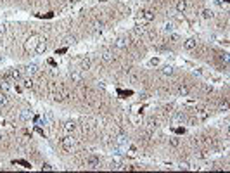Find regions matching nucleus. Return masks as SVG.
Here are the masks:
<instances>
[{"label": "nucleus", "mask_w": 230, "mask_h": 173, "mask_svg": "<svg viewBox=\"0 0 230 173\" xmlns=\"http://www.w3.org/2000/svg\"><path fill=\"white\" fill-rule=\"evenodd\" d=\"M203 17H204V19H209V17H213V12L208 10V9H204V10H203Z\"/></svg>", "instance_id": "obj_18"}, {"label": "nucleus", "mask_w": 230, "mask_h": 173, "mask_svg": "<svg viewBox=\"0 0 230 173\" xmlns=\"http://www.w3.org/2000/svg\"><path fill=\"white\" fill-rule=\"evenodd\" d=\"M21 118H23V120H30V114H28V111H21Z\"/></svg>", "instance_id": "obj_25"}, {"label": "nucleus", "mask_w": 230, "mask_h": 173, "mask_svg": "<svg viewBox=\"0 0 230 173\" xmlns=\"http://www.w3.org/2000/svg\"><path fill=\"white\" fill-rule=\"evenodd\" d=\"M178 94H180V95H189V94H190V87L187 85V83L178 85Z\"/></svg>", "instance_id": "obj_11"}, {"label": "nucleus", "mask_w": 230, "mask_h": 173, "mask_svg": "<svg viewBox=\"0 0 230 173\" xmlns=\"http://www.w3.org/2000/svg\"><path fill=\"white\" fill-rule=\"evenodd\" d=\"M218 57H220V61H223V62H229V56H227V54H220Z\"/></svg>", "instance_id": "obj_24"}, {"label": "nucleus", "mask_w": 230, "mask_h": 173, "mask_svg": "<svg viewBox=\"0 0 230 173\" xmlns=\"http://www.w3.org/2000/svg\"><path fill=\"white\" fill-rule=\"evenodd\" d=\"M183 47H185L187 50H194L197 47V40H196V38H187L185 43H183Z\"/></svg>", "instance_id": "obj_9"}, {"label": "nucleus", "mask_w": 230, "mask_h": 173, "mask_svg": "<svg viewBox=\"0 0 230 173\" xmlns=\"http://www.w3.org/2000/svg\"><path fill=\"white\" fill-rule=\"evenodd\" d=\"M128 43H130V42H128V38H126V36H119V38H118V40H116V47H118V49H125V47H128Z\"/></svg>", "instance_id": "obj_8"}, {"label": "nucleus", "mask_w": 230, "mask_h": 173, "mask_svg": "<svg viewBox=\"0 0 230 173\" xmlns=\"http://www.w3.org/2000/svg\"><path fill=\"white\" fill-rule=\"evenodd\" d=\"M170 144H171L173 147H178V144H180V140H178V139H175V137H173V139H170Z\"/></svg>", "instance_id": "obj_21"}, {"label": "nucleus", "mask_w": 230, "mask_h": 173, "mask_svg": "<svg viewBox=\"0 0 230 173\" xmlns=\"http://www.w3.org/2000/svg\"><path fill=\"white\" fill-rule=\"evenodd\" d=\"M24 71H26L28 74H30V76H33V74L38 71V68L35 66V64H31V66H26V68H24Z\"/></svg>", "instance_id": "obj_14"}, {"label": "nucleus", "mask_w": 230, "mask_h": 173, "mask_svg": "<svg viewBox=\"0 0 230 173\" xmlns=\"http://www.w3.org/2000/svg\"><path fill=\"white\" fill-rule=\"evenodd\" d=\"M50 88H52V99L56 100V102H62L69 97V88L66 87V85H61V83H52L50 85Z\"/></svg>", "instance_id": "obj_1"}, {"label": "nucleus", "mask_w": 230, "mask_h": 173, "mask_svg": "<svg viewBox=\"0 0 230 173\" xmlns=\"http://www.w3.org/2000/svg\"><path fill=\"white\" fill-rule=\"evenodd\" d=\"M7 94H4V92H0V107H5L7 106Z\"/></svg>", "instance_id": "obj_15"}, {"label": "nucleus", "mask_w": 230, "mask_h": 173, "mask_svg": "<svg viewBox=\"0 0 230 173\" xmlns=\"http://www.w3.org/2000/svg\"><path fill=\"white\" fill-rule=\"evenodd\" d=\"M197 114H199V118H201V120H206V118H208V113H206L204 109H201V111H199Z\"/></svg>", "instance_id": "obj_22"}, {"label": "nucleus", "mask_w": 230, "mask_h": 173, "mask_svg": "<svg viewBox=\"0 0 230 173\" xmlns=\"http://www.w3.org/2000/svg\"><path fill=\"white\" fill-rule=\"evenodd\" d=\"M83 165H85V168H88V170H97V168H99V157H97V156H88V157H85Z\"/></svg>", "instance_id": "obj_4"}, {"label": "nucleus", "mask_w": 230, "mask_h": 173, "mask_svg": "<svg viewBox=\"0 0 230 173\" xmlns=\"http://www.w3.org/2000/svg\"><path fill=\"white\" fill-rule=\"evenodd\" d=\"M140 17H142V23H149L154 19V12L152 10H142L140 12Z\"/></svg>", "instance_id": "obj_5"}, {"label": "nucleus", "mask_w": 230, "mask_h": 173, "mask_svg": "<svg viewBox=\"0 0 230 173\" xmlns=\"http://www.w3.org/2000/svg\"><path fill=\"white\" fill-rule=\"evenodd\" d=\"M171 30H173L171 23H164V31H171Z\"/></svg>", "instance_id": "obj_23"}, {"label": "nucleus", "mask_w": 230, "mask_h": 173, "mask_svg": "<svg viewBox=\"0 0 230 173\" xmlns=\"http://www.w3.org/2000/svg\"><path fill=\"white\" fill-rule=\"evenodd\" d=\"M42 168H43V170H52V166H50V165H43Z\"/></svg>", "instance_id": "obj_27"}, {"label": "nucleus", "mask_w": 230, "mask_h": 173, "mask_svg": "<svg viewBox=\"0 0 230 173\" xmlns=\"http://www.w3.org/2000/svg\"><path fill=\"white\" fill-rule=\"evenodd\" d=\"M62 130H64L66 133H73L74 130H76V125H74V121H66L64 126H62Z\"/></svg>", "instance_id": "obj_10"}, {"label": "nucleus", "mask_w": 230, "mask_h": 173, "mask_svg": "<svg viewBox=\"0 0 230 173\" xmlns=\"http://www.w3.org/2000/svg\"><path fill=\"white\" fill-rule=\"evenodd\" d=\"M185 9H187V2H185V0H178V2H177V10H178V12H183Z\"/></svg>", "instance_id": "obj_13"}, {"label": "nucleus", "mask_w": 230, "mask_h": 173, "mask_svg": "<svg viewBox=\"0 0 230 173\" xmlns=\"http://www.w3.org/2000/svg\"><path fill=\"white\" fill-rule=\"evenodd\" d=\"M90 64H92L90 59H82V61H80V71H83V69H88V68H90Z\"/></svg>", "instance_id": "obj_12"}, {"label": "nucleus", "mask_w": 230, "mask_h": 173, "mask_svg": "<svg viewBox=\"0 0 230 173\" xmlns=\"http://www.w3.org/2000/svg\"><path fill=\"white\" fill-rule=\"evenodd\" d=\"M23 87H24V88H33L35 83H33L31 78H24V80H23Z\"/></svg>", "instance_id": "obj_16"}, {"label": "nucleus", "mask_w": 230, "mask_h": 173, "mask_svg": "<svg viewBox=\"0 0 230 173\" xmlns=\"http://www.w3.org/2000/svg\"><path fill=\"white\" fill-rule=\"evenodd\" d=\"M45 50H47V42H45V38H40V42H38V45H36L35 52H36V54H43Z\"/></svg>", "instance_id": "obj_6"}, {"label": "nucleus", "mask_w": 230, "mask_h": 173, "mask_svg": "<svg viewBox=\"0 0 230 173\" xmlns=\"http://www.w3.org/2000/svg\"><path fill=\"white\" fill-rule=\"evenodd\" d=\"M4 33H5V28H4V26L0 25V35H4Z\"/></svg>", "instance_id": "obj_28"}, {"label": "nucleus", "mask_w": 230, "mask_h": 173, "mask_svg": "<svg viewBox=\"0 0 230 173\" xmlns=\"http://www.w3.org/2000/svg\"><path fill=\"white\" fill-rule=\"evenodd\" d=\"M173 73V68L171 66H164L163 68V74H171Z\"/></svg>", "instance_id": "obj_20"}, {"label": "nucleus", "mask_w": 230, "mask_h": 173, "mask_svg": "<svg viewBox=\"0 0 230 173\" xmlns=\"http://www.w3.org/2000/svg\"><path fill=\"white\" fill-rule=\"evenodd\" d=\"M40 38H42V36H38V35H31V36L26 40V43H24V50H26V52H33V50L36 49V45H38Z\"/></svg>", "instance_id": "obj_3"}, {"label": "nucleus", "mask_w": 230, "mask_h": 173, "mask_svg": "<svg viewBox=\"0 0 230 173\" xmlns=\"http://www.w3.org/2000/svg\"><path fill=\"white\" fill-rule=\"evenodd\" d=\"M102 59H104V61H106V62H111V61H113V54H111V52H104V56H102Z\"/></svg>", "instance_id": "obj_17"}, {"label": "nucleus", "mask_w": 230, "mask_h": 173, "mask_svg": "<svg viewBox=\"0 0 230 173\" xmlns=\"http://www.w3.org/2000/svg\"><path fill=\"white\" fill-rule=\"evenodd\" d=\"M61 147L64 149V151H68V152H71V151L76 147V139H74L71 133H68L66 137L61 139Z\"/></svg>", "instance_id": "obj_2"}, {"label": "nucleus", "mask_w": 230, "mask_h": 173, "mask_svg": "<svg viewBox=\"0 0 230 173\" xmlns=\"http://www.w3.org/2000/svg\"><path fill=\"white\" fill-rule=\"evenodd\" d=\"M0 142H2V133H0Z\"/></svg>", "instance_id": "obj_29"}, {"label": "nucleus", "mask_w": 230, "mask_h": 173, "mask_svg": "<svg viewBox=\"0 0 230 173\" xmlns=\"http://www.w3.org/2000/svg\"><path fill=\"white\" fill-rule=\"evenodd\" d=\"M69 76H71V82H74V83H82L83 82V74L80 73V69H78V71H71Z\"/></svg>", "instance_id": "obj_7"}, {"label": "nucleus", "mask_w": 230, "mask_h": 173, "mask_svg": "<svg viewBox=\"0 0 230 173\" xmlns=\"http://www.w3.org/2000/svg\"><path fill=\"white\" fill-rule=\"evenodd\" d=\"M92 30H93V31H100V30H102V23H100V21H99V23H93V28H92Z\"/></svg>", "instance_id": "obj_19"}, {"label": "nucleus", "mask_w": 230, "mask_h": 173, "mask_svg": "<svg viewBox=\"0 0 230 173\" xmlns=\"http://www.w3.org/2000/svg\"><path fill=\"white\" fill-rule=\"evenodd\" d=\"M73 42H74L73 36H71V38H69V36H68V38H64V43H66V45H69V43H73Z\"/></svg>", "instance_id": "obj_26"}]
</instances>
